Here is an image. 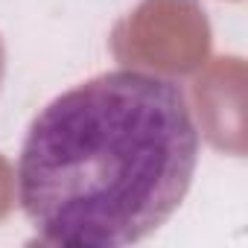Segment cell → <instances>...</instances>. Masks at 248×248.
Here are the masks:
<instances>
[{
  "label": "cell",
  "mask_w": 248,
  "mask_h": 248,
  "mask_svg": "<svg viewBox=\"0 0 248 248\" xmlns=\"http://www.w3.org/2000/svg\"><path fill=\"white\" fill-rule=\"evenodd\" d=\"M199 132L184 93L143 70L99 73L41 108L18 164V196L44 242L120 248L184 202Z\"/></svg>",
  "instance_id": "6da1fadb"
},
{
  "label": "cell",
  "mask_w": 248,
  "mask_h": 248,
  "mask_svg": "<svg viewBox=\"0 0 248 248\" xmlns=\"http://www.w3.org/2000/svg\"><path fill=\"white\" fill-rule=\"evenodd\" d=\"M111 56L129 70L196 73L210 56V24L196 0H140L111 35Z\"/></svg>",
  "instance_id": "7a4b0ae2"
},
{
  "label": "cell",
  "mask_w": 248,
  "mask_h": 248,
  "mask_svg": "<svg viewBox=\"0 0 248 248\" xmlns=\"http://www.w3.org/2000/svg\"><path fill=\"white\" fill-rule=\"evenodd\" d=\"M248 64L239 56H219L199 67L193 82V105L202 135L225 155L245 158L248 114H245Z\"/></svg>",
  "instance_id": "3957f363"
},
{
  "label": "cell",
  "mask_w": 248,
  "mask_h": 248,
  "mask_svg": "<svg viewBox=\"0 0 248 248\" xmlns=\"http://www.w3.org/2000/svg\"><path fill=\"white\" fill-rule=\"evenodd\" d=\"M15 207V170L0 155V219H6Z\"/></svg>",
  "instance_id": "277c9868"
},
{
  "label": "cell",
  "mask_w": 248,
  "mask_h": 248,
  "mask_svg": "<svg viewBox=\"0 0 248 248\" xmlns=\"http://www.w3.org/2000/svg\"><path fill=\"white\" fill-rule=\"evenodd\" d=\"M3 70H6V53H3V41H0V82H3Z\"/></svg>",
  "instance_id": "5b68a950"
}]
</instances>
